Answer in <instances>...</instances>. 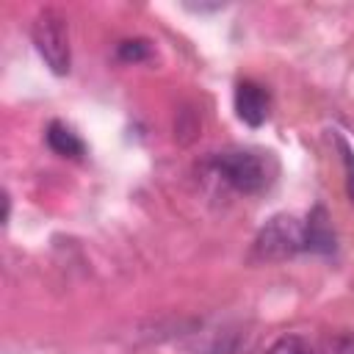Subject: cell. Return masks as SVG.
Segmentation results:
<instances>
[{"label": "cell", "mask_w": 354, "mask_h": 354, "mask_svg": "<svg viewBox=\"0 0 354 354\" xmlns=\"http://www.w3.org/2000/svg\"><path fill=\"white\" fill-rule=\"evenodd\" d=\"M213 169L238 194H260L274 180V160L268 158V152L260 149H221L213 155Z\"/></svg>", "instance_id": "obj_1"}, {"label": "cell", "mask_w": 354, "mask_h": 354, "mask_svg": "<svg viewBox=\"0 0 354 354\" xmlns=\"http://www.w3.org/2000/svg\"><path fill=\"white\" fill-rule=\"evenodd\" d=\"M30 39L41 61L53 75H69L72 50H69V28L66 17L55 8H41L30 25Z\"/></svg>", "instance_id": "obj_3"}, {"label": "cell", "mask_w": 354, "mask_h": 354, "mask_svg": "<svg viewBox=\"0 0 354 354\" xmlns=\"http://www.w3.org/2000/svg\"><path fill=\"white\" fill-rule=\"evenodd\" d=\"M266 354H315V348L301 335H282L266 348Z\"/></svg>", "instance_id": "obj_7"}, {"label": "cell", "mask_w": 354, "mask_h": 354, "mask_svg": "<svg viewBox=\"0 0 354 354\" xmlns=\"http://www.w3.org/2000/svg\"><path fill=\"white\" fill-rule=\"evenodd\" d=\"M235 113L243 124L260 127L268 116V91L254 80H241L235 86Z\"/></svg>", "instance_id": "obj_4"}, {"label": "cell", "mask_w": 354, "mask_h": 354, "mask_svg": "<svg viewBox=\"0 0 354 354\" xmlns=\"http://www.w3.org/2000/svg\"><path fill=\"white\" fill-rule=\"evenodd\" d=\"M47 147L55 155H61V158H83L86 155V144L64 122H50V127H47Z\"/></svg>", "instance_id": "obj_6"}, {"label": "cell", "mask_w": 354, "mask_h": 354, "mask_svg": "<svg viewBox=\"0 0 354 354\" xmlns=\"http://www.w3.org/2000/svg\"><path fill=\"white\" fill-rule=\"evenodd\" d=\"M304 252H315V254L335 252V230L324 205H315L304 218Z\"/></svg>", "instance_id": "obj_5"}, {"label": "cell", "mask_w": 354, "mask_h": 354, "mask_svg": "<svg viewBox=\"0 0 354 354\" xmlns=\"http://www.w3.org/2000/svg\"><path fill=\"white\" fill-rule=\"evenodd\" d=\"M149 53H152V47H149L147 39H124V41L116 47V55H119L122 61H127V64L144 61V58H149Z\"/></svg>", "instance_id": "obj_8"}, {"label": "cell", "mask_w": 354, "mask_h": 354, "mask_svg": "<svg viewBox=\"0 0 354 354\" xmlns=\"http://www.w3.org/2000/svg\"><path fill=\"white\" fill-rule=\"evenodd\" d=\"M337 144H340V152H343V166H346V183H348V196L354 202V149L348 147V141L343 136H337Z\"/></svg>", "instance_id": "obj_9"}, {"label": "cell", "mask_w": 354, "mask_h": 354, "mask_svg": "<svg viewBox=\"0 0 354 354\" xmlns=\"http://www.w3.org/2000/svg\"><path fill=\"white\" fill-rule=\"evenodd\" d=\"M332 354H354V332H340L329 340Z\"/></svg>", "instance_id": "obj_10"}, {"label": "cell", "mask_w": 354, "mask_h": 354, "mask_svg": "<svg viewBox=\"0 0 354 354\" xmlns=\"http://www.w3.org/2000/svg\"><path fill=\"white\" fill-rule=\"evenodd\" d=\"M304 252V221L290 213L271 216L252 243V257L257 263H282Z\"/></svg>", "instance_id": "obj_2"}]
</instances>
